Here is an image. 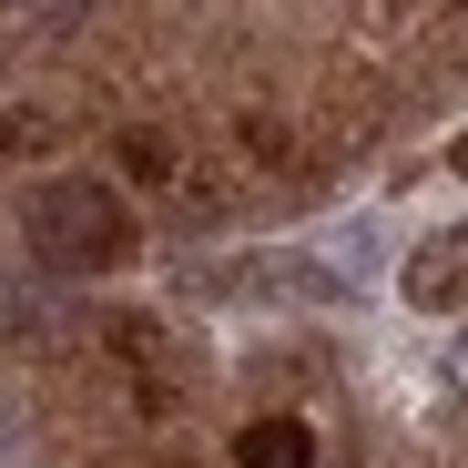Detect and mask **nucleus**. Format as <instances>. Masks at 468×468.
Wrapping results in <instances>:
<instances>
[{"mask_svg":"<svg viewBox=\"0 0 468 468\" xmlns=\"http://www.w3.org/2000/svg\"><path fill=\"white\" fill-rule=\"evenodd\" d=\"M234 468H316V438H305V418H245Z\"/></svg>","mask_w":468,"mask_h":468,"instance_id":"nucleus-4","label":"nucleus"},{"mask_svg":"<svg viewBox=\"0 0 468 468\" xmlns=\"http://www.w3.org/2000/svg\"><path fill=\"white\" fill-rule=\"evenodd\" d=\"M448 164H458V174H468V133H458V153H448Z\"/></svg>","mask_w":468,"mask_h":468,"instance_id":"nucleus-6","label":"nucleus"},{"mask_svg":"<svg viewBox=\"0 0 468 468\" xmlns=\"http://www.w3.org/2000/svg\"><path fill=\"white\" fill-rule=\"evenodd\" d=\"M408 305H428V316H458V305H468V224L418 234V255H408Z\"/></svg>","mask_w":468,"mask_h":468,"instance_id":"nucleus-2","label":"nucleus"},{"mask_svg":"<svg viewBox=\"0 0 468 468\" xmlns=\"http://www.w3.org/2000/svg\"><path fill=\"white\" fill-rule=\"evenodd\" d=\"M112 153H122V174H133V184H174V174H184V153H174L164 133H122Z\"/></svg>","mask_w":468,"mask_h":468,"instance_id":"nucleus-5","label":"nucleus"},{"mask_svg":"<svg viewBox=\"0 0 468 468\" xmlns=\"http://www.w3.org/2000/svg\"><path fill=\"white\" fill-rule=\"evenodd\" d=\"M214 285H224V295H295V305L336 295V275H326V265H305V255H245V265H224Z\"/></svg>","mask_w":468,"mask_h":468,"instance_id":"nucleus-3","label":"nucleus"},{"mask_svg":"<svg viewBox=\"0 0 468 468\" xmlns=\"http://www.w3.org/2000/svg\"><path fill=\"white\" fill-rule=\"evenodd\" d=\"M31 245L51 265H122L133 255V214L102 184H41L31 194Z\"/></svg>","mask_w":468,"mask_h":468,"instance_id":"nucleus-1","label":"nucleus"},{"mask_svg":"<svg viewBox=\"0 0 468 468\" xmlns=\"http://www.w3.org/2000/svg\"><path fill=\"white\" fill-rule=\"evenodd\" d=\"M458 367H468V356H458Z\"/></svg>","mask_w":468,"mask_h":468,"instance_id":"nucleus-7","label":"nucleus"}]
</instances>
